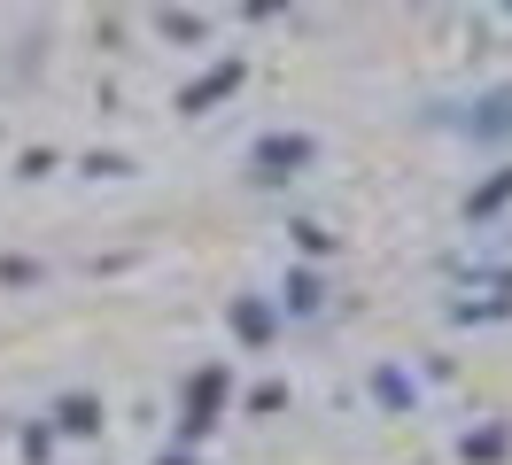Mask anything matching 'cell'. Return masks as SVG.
<instances>
[{
	"label": "cell",
	"instance_id": "6da1fadb",
	"mask_svg": "<svg viewBox=\"0 0 512 465\" xmlns=\"http://www.w3.org/2000/svg\"><path fill=\"white\" fill-rule=\"evenodd\" d=\"M435 124H458L474 140H512V86L481 93V101H450V109H435Z\"/></svg>",
	"mask_w": 512,
	"mask_h": 465
},
{
	"label": "cell",
	"instance_id": "7a4b0ae2",
	"mask_svg": "<svg viewBox=\"0 0 512 465\" xmlns=\"http://www.w3.org/2000/svg\"><path fill=\"white\" fill-rule=\"evenodd\" d=\"M311 163V140L303 132H272V140H256V179H288Z\"/></svg>",
	"mask_w": 512,
	"mask_h": 465
},
{
	"label": "cell",
	"instance_id": "3957f363",
	"mask_svg": "<svg viewBox=\"0 0 512 465\" xmlns=\"http://www.w3.org/2000/svg\"><path fill=\"white\" fill-rule=\"evenodd\" d=\"M233 86H241V62H218L210 78H194V86L179 93V109H210V101H218V93H233Z\"/></svg>",
	"mask_w": 512,
	"mask_h": 465
},
{
	"label": "cell",
	"instance_id": "277c9868",
	"mask_svg": "<svg viewBox=\"0 0 512 465\" xmlns=\"http://www.w3.org/2000/svg\"><path fill=\"white\" fill-rule=\"evenodd\" d=\"M505 194H512V171H497V179H489V186H481V194H474V202H466V217H474V225H481V217L497 210Z\"/></svg>",
	"mask_w": 512,
	"mask_h": 465
},
{
	"label": "cell",
	"instance_id": "5b68a950",
	"mask_svg": "<svg viewBox=\"0 0 512 465\" xmlns=\"http://www.w3.org/2000/svg\"><path fill=\"white\" fill-rule=\"evenodd\" d=\"M63 427H70V434H94V427H101V419H94V403H86V396H70V403H63Z\"/></svg>",
	"mask_w": 512,
	"mask_h": 465
},
{
	"label": "cell",
	"instance_id": "8992f818",
	"mask_svg": "<svg viewBox=\"0 0 512 465\" xmlns=\"http://www.w3.org/2000/svg\"><path fill=\"white\" fill-rule=\"evenodd\" d=\"M233 326H241L249 341H264V334H272V318H264V303H241V310H233Z\"/></svg>",
	"mask_w": 512,
	"mask_h": 465
}]
</instances>
